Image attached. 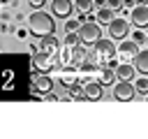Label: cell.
Here are the masks:
<instances>
[{"label":"cell","mask_w":148,"mask_h":139,"mask_svg":"<svg viewBox=\"0 0 148 139\" xmlns=\"http://www.w3.org/2000/svg\"><path fill=\"white\" fill-rule=\"evenodd\" d=\"M72 2H74V9L76 12H86L88 14L92 9V0H72Z\"/></svg>","instance_id":"19"},{"label":"cell","mask_w":148,"mask_h":139,"mask_svg":"<svg viewBox=\"0 0 148 139\" xmlns=\"http://www.w3.org/2000/svg\"><path fill=\"white\" fill-rule=\"evenodd\" d=\"M106 7H111L113 12H120L123 9V0H106Z\"/></svg>","instance_id":"24"},{"label":"cell","mask_w":148,"mask_h":139,"mask_svg":"<svg viewBox=\"0 0 148 139\" xmlns=\"http://www.w3.org/2000/svg\"><path fill=\"white\" fill-rule=\"evenodd\" d=\"M51 12L58 19H69L74 12V2L72 0H51Z\"/></svg>","instance_id":"7"},{"label":"cell","mask_w":148,"mask_h":139,"mask_svg":"<svg viewBox=\"0 0 148 139\" xmlns=\"http://www.w3.org/2000/svg\"><path fill=\"white\" fill-rule=\"evenodd\" d=\"M28 32L35 35V37H46V35H53L56 32V21L51 14L37 9L28 16Z\"/></svg>","instance_id":"2"},{"label":"cell","mask_w":148,"mask_h":139,"mask_svg":"<svg viewBox=\"0 0 148 139\" xmlns=\"http://www.w3.org/2000/svg\"><path fill=\"white\" fill-rule=\"evenodd\" d=\"M92 5H95V7H104V5H106V0H92Z\"/></svg>","instance_id":"27"},{"label":"cell","mask_w":148,"mask_h":139,"mask_svg":"<svg viewBox=\"0 0 148 139\" xmlns=\"http://www.w3.org/2000/svg\"><path fill=\"white\" fill-rule=\"evenodd\" d=\"M76 44H81L79 35H76V32H67V37H65V46H76Z\"/></svg>","instance_id":"21"},{"label":"cell","mask_w":148,"mask_h":139,"mask_svg":"<svg viewBox=\"0 0 148 139\" xmlns=\"http://www.w3.org/2000/svg\"><path fill=\"white\" fill-rule=\"evenodd\" d=\"M44 2H46V0H30L32 7H44Z\"/></svg>","instance_id":"25"},{"label":"cell","mask_w":148,"mask_h":139,"mask_svg":"<svg viewBox=\"0 0 148 139\" xmlns=\"http://www.w3.org/2000/svg\"><path fill=\"white\" fill-rule=\"evenodd\" d=\"M111 19H113V9L111 7H99L97 14H95V21L97 23H109Z\"/></svg>","instance_id":"17"},{"label":"cell","mask_w":148,"mask_h":139,"mask_svg":"<svg viewBox=\"0 0 148 139\" xmlns=\"http://www.w3.org/2000/svg\"><path fill=\"white\" fill-rule=\"evenodd\" d=\"M79 25H81V23H79L76 19H67V23H65V30H67V32H76V30H79Z\"/></svg>","instance_id":"22"},{"label":"cell","mask_w":148,"mask_h":139,"mask_svg":"<svg viewBox=\"0 0 148 139\" xmlns=\"http://www.w3.org/2000/svg\"><path fill=\"white\" fill-rule=\"evenodd\" d=\"M69 97L72 100H86V93H83V88L79 83H72L69 86Z\"/></svg>","instance_id":"18"},{"label":"cell","mask_w":148,"mask_h":139,"mask_svg":"<svg viewBox=\"0 0 148 139\" xmlns=\"http://www.w3.org/2000/svg\"><path fill=\"white\" fill-rule=\"evenodd\" d=\"M86 58H88V53H86V49H83L81 44H76V46H65V63L79 67Z\"/></svg>","instance_id":"6"},{"label":"cell","mask_w":148,"mask_h":139,"mask_svg":"<svg viewBox=\"0 0 148 139\" xmlns=\"http://www.w3.org/2000/svg\"><path fill=\"white\" fill-rule=\"evenodd\" d=\"M146 100H148V93H146Z\"/></svg>","instance_id":"30"},{"label":"cell","mask_w":148,"mask_h":139,"mask_svg":"<svg viewBox=\"0 0 148 139\" xmlns=\"http://www.w3.org/2000/svg\"><path fill=\"white\" fill-rule=\"evenodd\" d=\"M136 53H139V44H136V42H123V44L116 46V56H118L120 60H125V63L134 60Z\"/></svg>","instance_id":"9"},{"label":"cell","mask_w":148,"mask_h":139,"mask_svg":"<svg viewBox=\"0 0 148 139\" xmlns=\"http://www.w3.org/2000/svg\"><path fill=\"white\" fill-rule=\"evenodd\" d=\"M76 35H79L81 44H90V46H92V44L102 37V28H99V23H97V21H86V23H81V25H79Z\"/></svg>","instance_id":"3"},{"label":"cell","mask_w":148,"mask_h":139,"mask_svg":"<svg viewBox=\"0 0 148 139\" xmlns=\"http://www.w3.org/2000/svg\"><path fill=\"white\" fill-rule=\"evenodd\" d=\"M134 90H136V93H141V95H146V93H148V79H146V76L136 79V83H134Z\"/></svg>","instance_id":"20"},{"label":"cell","mask_w":148,"mask_h":139,"mask_svg":"<svg viewBox=\"0 0 148 139\" xmlns=\"http://www.w3.org/2000/svg\"><path fill=\"white\" fill-rule=\"evenodd\" d=\"M134 5H136L134 0H123V7H134Z\"/></svg>","instance_id":"26"},{"label":"cell","mask_w":148,"mask_h":139,"mask_svg":"<svg viewBox=\"0 0 148 139\" xmlns=\"http://www.w3.org/2000/svg\"><path fill=\"white\" fill-rule=\"evenodd\" d=\"M39 51L42 53H49V56H56L58 53V39L53 35H46V37H39Z\"/></svg>","instance_id":"11"},{"label":"cell","mask_w":148,"mask_h":139,"mask_svg":"<svg viewBox=\"0 0 148 139\" xmlns=\"http://www.w3.org/2000/svg\"><path fill=\"white\" fill-rule=\"evenodd\" d=\"M51 88H53V81H51V76H46V74H42L39 79L32 81V90H35V93H51Z\"/></svg>","instance_id":"14"},{"label":"cell","mask_w":148,"mask_h":139,"mask_svg":"<svg viewBox=\"0 0 148 139\" xmlns=\"http://www.w3.org/2000/svg\"><path fill=\"white\" fill-rule=\"evenodd\" d=\"M130 19H132V23H134L139 30H146V28H148V5H134Z\"/></svg>","instance_id":"8"},{"label":"cell","mask_w":148,"mask_h":139,"mask_svg":"<svg viewBox=\"0 0 148 139\" xmlns=\"http://www.w3.org/2000/svg\"><path fill=\"white\" fill-rule=\"evenodd\" d=\"M83 93H86V100H102V95H104L99 81H86Z\"/></svg>","instance_id":"12"},{"label":"cell","mask_w":148,"mask_h":139,"mask_svg":"<svg viewBox=\"0 0 148 139\" xmlns=\"http://www.w3.org/2000/svg\"><path fill=\"white\" fill-rule=\"evenodd\" d=\"M90 60L97 65V67H116V44L113 39H104L99 37L95 44H92V53H90Z\"/></svg>","instance_id":"1"},{"label":"cell","mask_w":148,"mask_h":139,"mask_svg":"<svg viewBox=\"0 0 148 139\" xmlns=\"http://www.w3.org/2000/svg\"><path fill=\"white\" fill-rule=\"evenodd\" d=\"M109 37L111 39H125L127 35H130V23H127V19H111L109 23Z\"/></svg>","instance_id":"4"},{"label":"cell","mask_w":148,"mask_h":139,"mask_svg":"<svg viewBox=\"0 0 148 139\" xmlns=\"http://www.w3.org/2000/svg\"><path fill=\"white\" fill-rule=\"evenodd\" d=\"M113 79H116V72L111 70V67H104L102 72H99V76H97V81H99V86L104 88V86H111L113 83Z\"/></svg>","instance_id":"16"},{"label":"cell","mask_w":148,"mask_h":139,"mask_svg":"<svg viewBox=\"0 0 148 139\" xmlns=\"http://www.w3.org/2000/svg\"><path fill=\"white\" fill-rule=\"evenodd\" d=\"M146 44H148V35H146Z\"/></svg>","instance_id":"29"},{"label":"cell","mask_w":148,"mask_h":139,"mask_svg":"<svg viewBox=\"0 0 148 139\" xmlns=\"http://www.w3.org/2000/svg\"><path fill=\"white\" fill-rule=\"evenodd\" d=\"M32 63H35V67H37L39 72H49V70L53 67V56L39 51V53H35V60H32Z\"/></svg>","instance_id":"13"},{"label":"cell","mask_w":148,"mask_h":139,"mask_svg":"<svg viewBox=\"0 0 148 139\" xmlns=\"http://www.w3.org/2000/svg\"><path fill=\"white\" fill-rule=\"evenodd\" d=\"M113 72H116V79L118 81H134V74H136V70H134V65H130V63H118L116 67H113Z\"/></svg>","instance_id":"10"},{"label":"cell","mask_w":148,"mask_h":139,"mask_svg":"<svg viewBox=\"0 0 148 139\" xmlns=\"http://www.w3.org/2000/svg\"><path fill=\"white\" fill-rule=\"evenodd\" d=\"M136 5H148V0H134Z\"/></svg>","instance_id":"28"},{"label":"cell","mask_w":148,"mask_h":139,"mask_svg":"<svg viewBox=\"0 0 148 139\" xmlns=\"http://www.w3.org/2000/svg\"><path fill=\"white\" fill-rule=\"evenodd\" d=\"M132 42H136V44H143L146 42V35H143V30H134V35H132Z\"/></svg>","instance_id":"23"},{"label":"cell","mask_w":148,"mask_h":139,"mask_svg":"<svg viewBox=\"0 0 148 139\" xmlns=\"http://www.w3.org/2000/svg\"><path fill=\"white\" fill-rule=\"evenodd\" d=\"M134 70L139 72V74H148V49L146 51H139L136 56H134Z\"/></svg>","instance_id":"15"},{"label":"cell","mask_w":148,"mask_h":139,"mask_svg":"<svg viewBox=\"0 0 148 139\" xmlns=\"http://www.w3.org/2000/svg\"><path fill=\"white\" fill-rule=\"evenodd\" d=\"M134 95H136V90H134L132 81H118L113 86V97L120 102H130V100H134Z\"/></svg>","instance_id":"5"}]
</instances>
